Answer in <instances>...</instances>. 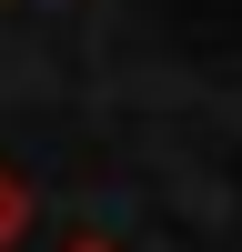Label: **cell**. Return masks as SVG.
I'll use <instances>...</instances> for the list:
<instances>
[{
  "label": "cell",
  "instance_id": "1",
  "mask_svg": "<svg viewBox=\"0 0 242 252\" xmlns=\"http://www.w3.org/2000/svg\"><path fill=\"white\" fill-rule=\"evenodd\" d=\"M20 222H30V202H20V182H10V172H0V242H10V232H20Z\"/></svg>",
  "mask_w": 242,
  "mask_h": 252
},
{
  "label": "cell",
  "instance_id": "2",
  "mask_svg": "<svg viewBox=\"0 0 242 252\" xmlns=\"http://www.w3.org/2000/svg\"><path fill=\"white\" fill-rule=\"evenodd\" d=\"M71 252H111V242H71Z\"/></svg>",
  "mask_w": 242,
  "mask_h": 252
}]
</instances>
